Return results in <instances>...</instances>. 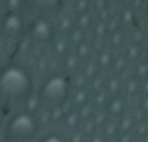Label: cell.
<instances>
[{
	"mask_svg": "<svg viewBox=\"0 0 148 142\" xmlns=\"http://www.w3.org/2000/svg\"><path fill=\"white\" fill-rule=\"evenodd\" d=\"M0 35L6 41H21L27 35V21L18 10H6L0 16Z\"/></svg>",
	"mask_w": 148,
	"mask_h": 142,
	"instance_id": "obj_4",
	"label": "cell"
},
{
	"mask_svg": "<svg viewBox=\"0 0 148 142\" xmlns=\"http://www.w3.org/2000/svg\"><path fill=\"white\" fill-rule=\"evenodd\" d=\"M6 116H8V108H4L2 104H0V130H2V126L6 122Z\"/></svg>",
	"mask_w": 148,
	"mask_h": 142,
	"instance_id": "obj_7",
	"label": "cell"
},
{
	"mask_svg": "<svg viewBox=\"0 0 148 142\" xmlns=\"http://www.w3.org/2000/svg\"><path fill=\"white\" fill-rule=\"evenodd\" d=\"M41 134L39 118L29 110H14L6 116L2 126V138L14 142H35Z\"/></svg>",
	"mask_w": 148,
	"mask_h": 142,
	"instance_id": "obj_2",
	"label": "cell"
},
{
	"mask_svg": "<svg viewBox=\"0 0 148 142\" xmlns=\"http://www.w3.org/2000/svg\"><path fill=\"white\" fill-rule=\"evenodd\" d=\"M69 93H71L69 79L65 75H59V73L45 77L43 83L39 85V102L51 110L61 108L69 99Z\"/></svg>",
	"mask_w": 148,
	"mask_h": 142,
	"instance_id": "obj_3",
	"label": "cell"
},
{
	"mask_svg": "<svg viewBox=\"0 0 148 142\" xmlns=\"http://www.w3.org/2000/svg\"><path fill=\"white\" fill-rule=\"evenodd\" d=\"M27 37L35 45H49L55 39V27H53V23L49 19L37 16L27 25Z\"/></svg>",
	"mask_w": 148,
	"mask_h": 142,
	"instance_id": "obj_5",
	"label": "cell"
},
{
	"mask_svg": "<svg viewBox=\"0 0 148 142\" xmlns=\"http://www.w3.org/2000/svg\"><path fill=\"white\" fill-rule=\"evenodd\" d=\"M0 142H14V140H8V138H2V140H0Z\"/></svg>",
	"mask_w": 148,
	"mask_h": 142,
	"instance_id": "obj_8",
	"label": "cell"
},
{
	"mask_svg": "<svg viewBox=\"0 0 148 142\" xmlns=\"http://www.w3.org/2000/svg\"><path fill=\"white\" fill-rule=\"evenodd\" d=\"M35 77L23 63L6 61L0 65V104L4 108H16L27 104L35 95Z\"/></svg>",
	"mask_w": 148,
	"mask_h": 142,
	"instance_id": "obj_1",
	"label": "cell"
},
{
	"mask_svg": "<svg viewBox=\"0 0 148 142\" xmlns=\"http://www.w3.org/2000/svg\"><path fill=\"white\" fill-rule=\"evenodd\" d=\"M35 142H67V140L59 132H45V134H39V138Z\"/></svg>",
	"mask_w": 148,
	"mask_h": 142,
	"instance_id": "obj_6",
	"label": "cell"
}]
</instances>
